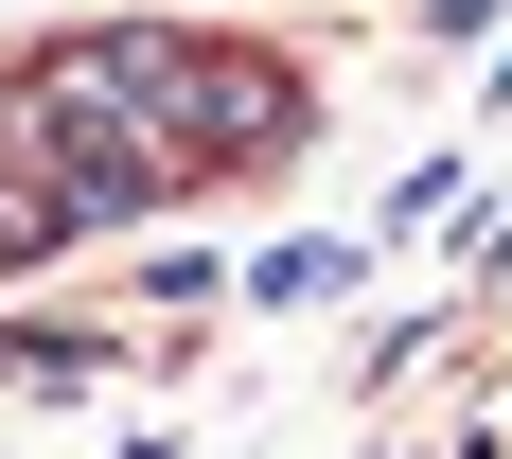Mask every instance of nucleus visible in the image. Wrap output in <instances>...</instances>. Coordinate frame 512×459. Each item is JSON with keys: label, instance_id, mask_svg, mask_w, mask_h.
<instances>
[{"label": "nucleus", "instance_id": "f257e3e1", "mask_svg": "<svg viewBox=\"0 0 512 459\" xmlns=\"http://www.w3.org/2000/svg\"><path fill=\"white\" fill-rule=\"evenodd\" d=\"M159 142H177V177H265V159L318 142V89H301V71H265V53H195Z\"/></svg>", "mask_w": 512, "mask_h": 459}, {"label": "nucleus", "instance_id": "f03ea898", "mask_svg": "<svg viewBox=\"0 0 512 459\" xmlns=\"http://www.w3.org/2000/svg\"><path fill=\"white\" fill-rule=\"evenodd\" d=\"M106 371V336H71V318H18L0 336V389H89Z\"/></svg>", "mask_w": 512, "mask_h": 459}, {"label": "nucleus", "instance_id": "7ed1b4c3", "mask_svg": "<svg viewBox=\"0 0 512 459\" xmlns=\"http://www.w3.org/2000/svg\"><path fill=\"white\" fill-rule=\"evenodd\" d=\"M248 283H265V301H336V283H354V248H336V230H318V248H265Z\"/></svg>", "mask_w": 512, "mask_h": 459}, {"label": "nucleus", "instance_id": "20e7f679", "mask_svg": "<svg viewBox=\"0 0 512 459\" xmlns=\"http://www.w3.org/2000/svg\"><path fill=\"white\" fill-rule=\"evenodd\" d=\"M0 124H18V71H0Z\"/></svg>", "mask_w": 512, "mask_h": 459}]
</instances>
